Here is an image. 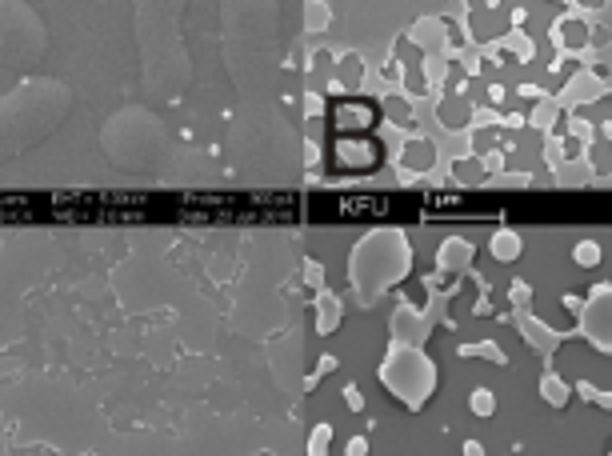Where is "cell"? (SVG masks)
Listing matches in <instances>:
<instances>
[{
	"label": "cell",
	"instance_id": "7a4b0ae2",
	"mask_svg": "<svg viewBox=\"0 0 612 456\" xmlns=\"http://www.w3.org/2000/svg\"><path fill=\"white\" fill-rule=\"evenodd\" d=\"M396 364H400V376L396 372H384V381L392 384V393L400 396L404 405H412L417 408L424 396H429V384H432V364L420 352H412V348H404V352H396Z\"/></svg>",
	"mask_w": 612,
	"mask_h": 456
},
{
	"label": "cell",
	"instance_id": "8992f818",
	"mask_svg": "<svg viewBox=\"0 0 612 456\" xmlns=\"http://www.w3.org/2000/svg\"><path fill=\"white\" fill-rule=\"evenodd\" d=\"M556 40L568 44V49H580L588 40V28L580 25V20H561V25H556Z\"/></svg>",
	"mask_w": 612,
	"mask_h": 456
},
{
	"label": "cell",
	"instance_id": "2e32d148",
	"mask_svg": "<svg viewBox=\"0 0 612 456\" xmlns=\"http://www.w3.org/2000/svg\"><path fill=\"white\" fill-rule=\"evenodd\" d=\"M489 100H492V104H501V100H504V88L501 85H489Z\"/></svg>",
	"mask_w": 612,
	"mask_h": 456
},
{
	"label": "cell",
	"instance_id": "9c48e42d",
	"mask_svg": "<svg viewBox=\"0 0 612 456\" xmlns=\"http://www.w3.org/2000/svg\"><path fill=\"white\" fill-rule=\"evenodd\" d=\"M329 436H332V429L329 424H320L317 432H312V440H308V456H329L324 448H329Z\"/></svg>",
	"mask_w": 612,
	"mask_h": 456
},
{
	"label": "cell",
	"instance_id": "277c9868",
	"mask_svg": "<svg viewBox=\"0 0 612 456\" xmlns=\"http://www.w3.org/2000/svg\"><path fill=\"white\" fill-rule=\"evenodd\" d=\"M377 121V112L368 109V104H341V112H336V128L341 133H356V128H368V124Z\"/></svg>",
	"mask_w": 612,
	"mask_h": 456
},
{
	"label": "cell",
	"instance_id": "52a82bcc",
	"mask_svg": "<svg viewBox=\"0 0 612 456\" xmlns=\"http://www.w3.org/2000/svg\"><path fill=\"white\" fill-rule=\"evenodd\" d=\"M573 257H576V264H580V269H596L604 252H600V245H596V240H580Z\"/></svg>",
	"mask_w": 612,
	"mask_h": 456
},
{
	"label": "cell",
	"instance_id": "4fadbf2b",
	"mask_svg": "<svg viewBox=\"0 0 612 456\" xmlns=\"http://www.w3.org/2000/svg\"><path fill=\"white\" fill-rule=\"evenodd\" d=\"M305 109H308V116H320V112H324V97H308Z\"/></svg>",
	"mask_w": 612,
	"mask_h": 456
},
{
	"label": "cell",
	"instance_id": "9a60e30c",
	"mask_svg": "<svg viewBox=\"0 0 612 456\" xmlns=\"http://www.w3.org/2000/svg\"><path fill=\"white\" fill-rule=\"evenodd\" d=\"M305 161H308V164L320 161V148H317V144H305Z\"/></svg>",
	"mask_w": 612,
	"mask_h": 456
},
{
	"label": "cell",
	"instance_id": "30bf717a",
	"mask_svg": "<svg viewBox=\"0 0 612 456\" xmlns=\"http://www.w3.org/2000/svg\"><path fill=\"white\" fill-rule=\"evenodd\" d=\"M544 396H549L552 405H564V400H568V388H564L556 376H549V381H544Z\"/></svg>",
	"mask_w": 612,
	"mask_h": 456
},
{
	"label": "cell",
	"instance_id": "6da1fadb",
	"mask_svg": "<svg viewBox=\"0 0 612 456\" xmlns=\"http://www.w3.org/2000/svg\"><path fill=\"white\" fill-rule=\"evenodd\" d=\"M44 49L40 20L28 13L20 0H0V61L28 64Z\"/></svg>",
	"mask_w": 612,
	"mask_h": 456
},
{
	"label": "cell",
	"instance_id": "5bb4252c",
	"mask_svg": "<svg viewBox=\"0 0 612 456\" xmlns=\"http://www.w3.org/2000/svg\"><path fill=\"white\" fill-rule=\"evenodd\" d=\"M561 304H564V309H573V312H580V309H585V300H580V296H564Z\"/></svg>",
	"mask_w": 612,
	"mask_h": 456
},
{
	"label": "cell",
	"instance_id": "7c38bea8",
	"mask_svg": "<svg viewBox=\"0 0 612 456\" xmlns=\"http://www.w3.org/2000/svg\"><path fill=\"white\" fill-rule=\"evenodd\" d=\"M344 396H348V408H365V396L356 393V384H348V388H344Z\"/></svg>",
	"mask_w": 612,
	"mask_h": 456
},
{
	"label": "cell",
	"instance_id": "ba28073f",
	"mask_svg": "<svg viewBox=\"0 0 612 456\" xmlns=\"http://www.w3.org/2000/svg\"><path fill=\"white\" fill-rule=\"evenodd\" d=\"M468 405H472V412H477V417H489L492 408H496V400H492V393H489V388H477Z\"/></svg>",
	"mask_w": 612,
	"mask_h": 456
},
{
	"label": "cell",
	"instance_id": "5b68a950",
	"mask_svg": "<svg viewBox=\"0 0 612 456\" xmlns=\"http://www.w3.org/2000/svg\"><path fill=\"white\" fill-rule=\"evenodd\" d=\"M516 252H520V236H516V233L501 228V233L492 236V257H496V260H516Z\"/></svg>",
	"mask_w": 612,
	"mask_h": 456
},
{
	"label": "cell",
	"instance_id": "e0dca14e",
	"mask_svg": "<svg viewBox=\"0 0 612 456\" xmlns=\"http://www.w3.org/2000/svg\"><path fill=\"white\" fill-rule=\"evenodd\" d=\"M580 4H588V8H596V4H600V0H580Z\"/></svg>",
	"mask_w": 612,
	"mask_h": 456
},
{
	"label": "cell",
	"instance_id": "3957f363",
	"mask_svg": "<svg viewBox=\"0 0 612 456\" xmlns=\"http://www.w3.org/2000/svg\"><path fill=\"white\" fill-rule=\"evenodd\" d=\"M377 161H380L377 140H360V136L336 140V164H344V168H377Z\"/></svg>",
	"mask_w": 612,
	"mask_h": 456
},
{
	"label": "cell",
	"instance_id": "8fae6325",
	"mask_svg": "<svg viewBox=\"0 0 612 456\" xmlns=\"http://www.w3.org/2000/svg\"><path fill=\"white\" fill-rule=\"evenodd\" d=\"M348 456H368V440H365V436L348 440Z\"/></svg>",
	"mask_w": 612,
	"mask_h": 456
}]
</instances>
